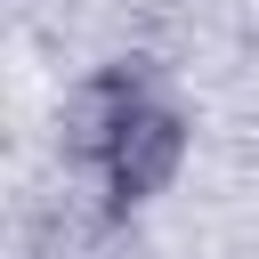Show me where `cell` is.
<instances>
[{"label":"cell","mask_w":259,"mask_h":259,"mask_svg":"<svg viewBox=\"0 0 259 259\" xmlns=\"http://www.w3.org/2000/svg\"><path fill=\"white\" fill-rule=\"evenodd\" d=\"M186 154H194L186 113L162 105V97H146V105L130 113V130L113 138V154H105V194H113L121 210H130V202H162V194L178 186Z\"/></svg>","instance_id":"6da1fadb"},{"label":"cell","mask_w":259,"mask_h":259,"mask_svg":"<svg viewBox=\"0 0 259 259\" xmlns=\"http://www.w3.org/2000/svg\"><path fill=\"white\" fill-rule=\"evenodd\" d=\"M146 97H154V89H146V73H130V65H97V73H81V81L57 97V154L105 170L113 138L130 130V113H138Z\"/></svg>","instance_id":"7a4b0ae2"}]
</instances>
